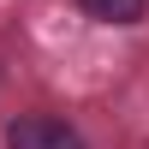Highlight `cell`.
Segmentation results:
<instances>
[{
	"label": "cell",
	"mask_w": 149,
	"mask_h": 149,
	"mask_svg": "<svg viewBox=\"0 0 149 149\" xmlns=\"http://www.w3.org/2000/svg\"><path fill=\"white\" fill-rule=\"evenodd\" d=\"M6 149H84V137L54 113H18L6 125Z\"/></svg>",
	"instance_id": "obj_1"
},
{
	"label": "cell",
	"mask_w": 149,
	"mask_h": 149,
	"mask_svg": "<svg viewBox=\"0 0 149 149\" xmlns=\"http://www.w3.org/2000/svg\"><path fill=\"white\" fill-rule=\"evenodd\" d=\"M78 6L90 12V18H102V24H137L149 0H78Z\"/></svg>",
	"instance_id": "obj_2"
}]
</instances>
